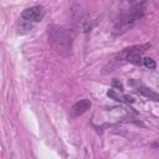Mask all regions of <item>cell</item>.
I'll return each instance as SVG.
<instances>
[{
	"instance_id": "cell-8",
	"label": "cell",
	"mask_w": 159,
	"mask_h": 159,
	"mask_svg": "<svg viewBox=\"0 0 159 159\" xmlns=\"http://www.w3.org/2000/svg\"><path fill=\"white\" fill-rule=\"evenodd\" d=\"M20 29L25 30L24 32H29V31H31V30H32V26H31V24H29V22H26V21L21 20V22H19V30H20ZM22 30L20 31V34H22Z\"/></svg>"
},
{
	"instance_id": "cell-3",
	"label": "cell",
	"mask_w": 159,
	"mask_h": 159,
	"mask_svg": "<svg viewBox=\"0 0 159 159\" xmlns=\"http://www.w3.org/2000/svg\"><path fill=\"white\" fill-rule=\"evenodd\" d=\"M43 16H45V9L41 5H35V6L27 7L21 12V19L29 24L40 22V21H42Z\"/></svg>"
},
{
	"instance_id": "cell-1",
	"label": "cell",
	"mask_w": 159,
	"mask_h": 159,
	"mask_svg": "<svg viewBox=\"0 0 159 159\" xmlns=\"http://www.w3.org/2000/svg\"><path fill=\"white\" fill-rule=\"evenodd\" d=\"M145 5L147 2H138L134 6H132L127 12L119 16V19L116 21V25L113 27V34L114 35H122L130 30L144 15L145 12Z\"/></svg>"
},
{
	"instance_id": "cell-9",
	"label": "cell",
	"mask_w": 159,
	"mask_h": 159,
	"mask_svg": "<svg viewBox=\"0 0 159 159\" xmlns=\"http://www.w3.org/2000/svg\"><path fill=\"white\" fill-rule=\"evenodd\" d=\"M112 86H113V87H117V88H118L120 92H123V91H124V88H123V84H122V83H120L118 80H114V81L112 82Z\"/></svg>"
},
{
	"instance_id": "cell-6",
	"label": "cell",
	"mask_w": 159,
	"mask_h": 159,
	"mask_svg": "<svg viewBox=\"0 0 159 159\" xmlns=\"http://www.w3.org/2000/svg\"><path fill=\"white\" fill-rule=\"evenodd\" d=\"M137 91H138L139 93H142L143 96H145L147 98H149V99H153V101H155V102L159 101V96H158V93L154 92V91H152L150 88H147V87H144V86H138Z\"/></svg>"
},
{
	"instance_id": "cell-4",
	"label": "cell",
	"mask_w": 159,
	"mask_h": 159,
	"mask_svg": "<svg viewBox=\"0 0 159 159\" xmlns=\"http://www.w3.org/2000/svg\"><path fill=\"white\" fill-rule=\"evenodd\" d=\"M107 96H108L109 98H112V99L119 102V103H124V104H132V103H134V99H133L130 96H128V94H123V93L119 94V93L116 92L114 89H108Z\"/></svg>"
},
{
	"instance_id": "cell-2",
	"label": "cell",
	"mask_w": 159,
	"mask_h": 159,
	"mask_svg": "<svg viewBox=\"0 0 159 159\" xmlns=\"http://www.w3.org/2000/svg\"><path fill=\"white\" fill-rule=\"evenodd\" d=\"M48 41L52 45V47L61 55H67L72 50L73 37L67 29L58 27V26H50Z\"/></svg>"
},
{
	"instance_id": "cell-7",
	"label": "cell",
	"mask_w": 159,
	"mask_h": 159,
	"mask_svg": "<svg viewBox=\"0 0 159 159\" xmlns=\"http://www.w3.org/2000/svg\"><path fill=\"white\" fill-rule=\"evenodd\" d=\"M142 63H143L147 68H149V70H155V67H157L155 61H154L153 58H150V57H144L143 61H142Z\"/></svg>"
},
{
	"instance_id": "cell-5",
	"label": "cell",
	"mask_w": 159,
	"mask_h": 159,
	"mask_svg": "<svg viewBox=\"0 0 159 159\" xmlns=\"http://www.w3.org/2000/svg\"><path fill=\"white\" fill-rule=\"evenodd\" d=\"M91 108V101L89 99H80L72 106L73 116H81L84 112H87Z\"/></svg>"
}]
</instances>
